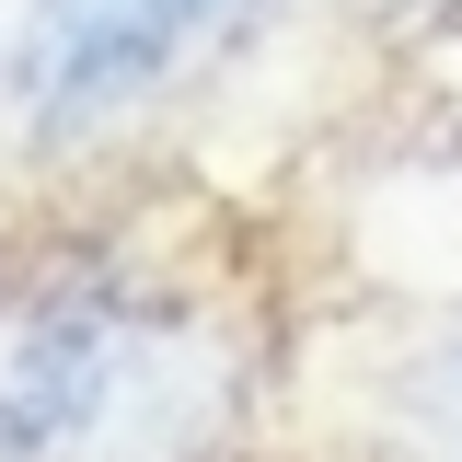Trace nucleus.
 Instances as JSON below:
<instances>
[{"label":"nucleus","mask_w":462,"mask_h":462,"mask_svg":"<svg viewBox=\"0 0 462 462\" xmlns=\"http://www.w3.org/2000/svg\"><path fill=\"white\" fill-rule=\"evenodd\" d=\"M127 358H139L127 289H105V278L58 289L47 312L23 324L12 370H0V462H47V451H69V439H93L116 382H127Z\"/></svg>","instance_id":"1"},{"label":"nucleus","mask_w":462,"mask_h":462,"mask_svg":"<svg viewBox=\"0 0 462 462\" xmlns=\"http://www.w3.org/2000/svg\"><path fill=\"white\" fill-rule=\"evenodd\" d=\"M243 12H254V0H105V12H93V23H81V35L47 58L23 93H35V116H47V127L116 116L127 93H151V81H162L185 47H220Z\"/></svg>","instance_id":"2"},{"label":"nucleus","mask_w":462,"mask_h":462,"mask_svg":"<svg viewBox=\"0 0 462 462\" xmlns=\"http://www.w3.org/2000/svg\"><path fill=\"white\" fill-rule=\"evenodd\" d=\"M220 346L208 336H139V358H127V382H116L105 404V462H197L208 451V428H220Z\"/></svg>","instance_id":"3"},{"label":"nucleus","mask_w":462,"mask_h":462,"mask_svg":"<svg viewBox=\"0 0 462 462\" xmlns=\"http://www.w3.org/2000/svg\"><path fill=\"white\" fill-rule=\"evenodd\" d=\"M404 451L416 462H462V336H439L404 370Z\"/></svg>","instance_id":"4"},{"label":"nucleus","mask_w":462,"mask_h":462,"mask_svg":"<svg viewBox=\"0 0 462 462\" xmlns=\"http://www.w3.org/2000/svg\"><path fill=\"white\" fill-rule=\"evenodd\" d=\"M93 12H105V0H35V23H23V47H35V58H23V81H35V69H47V58L93 23Z\"/></svg>","instance_id":"5"}]
</instances>
